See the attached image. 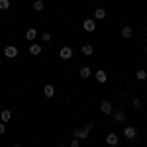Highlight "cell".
<instances>
[{"instance_id":"14","label":"cell","mask_w":147,"mask_h":147,"mask_svg":"<svg viewBox=\"0 0 147 147\" xmlns=\"http://www.w3.org/2000/svg\"><path fill=\"white\" fill-rule=\"evenodd\" d=\"M26 37H28V39H30V41H34L35 37H37V32H35L34 28H30V30H28V32H26Z\"/></svg>"},{"instance_id":"20","label":"cell","mask_w":147,"mask_h":147,"mask_svg":"<svg viewBox=\"0 0 147 147\" xmlns=\"http://www.w3.org/2000/svg\"><path fill=\"white\" fill-rule=\"evenodd\" d=\"M10 8V0H0V10H8Z\"/></svg>"},{"instance_id":"22","label":"cell","mask_w":147,"mask_h":147,"mask_svg":"<svg viewBox=\"0 0 147 147\" xmlns=\"http://www.w3.org/2000/svg\"><path fill=\"white\" fill-rule=\"evenodd\" d=\"M41 39H43L45 43H47V41H51V34H49V32H45V34L41 35Z\"/></svg>"},{"instance_id":"5","label":"cell","mask_w":147,"mask_h":147,"mask_svg":"<svg viewBox=\"0 0 147 147\" xmlns=\"http://www.w3.org/2000/svg\"><path fill=\"white\" fill-rule=\"evenodd\" d=\"M118 141H120L118 134H108V136H106V143H108V145H118Z\"/></svg>"},{"instance_id":"25","label":"cell","mask_w":147,"mask_h":147,"mask_svg":"<svg viewBox=\"0 0 147 147\" xmlns=\"http://www.w3.org/2000/svg\"><path fill=\"white\" fill-rule=\"evenodd\" d=\"M4 134H6V125L0 124V136H4Z\"/></svg>"},{"instance_id":"21","label":"cell","mask_w":147,"mask_h":147,"mask_svg":"<svg viewBox=\"0 0 147 147\" xmlns=\"http://www.w3.org/2000/svg\"><path fill=\"white\" fill-rule=\"evenodd\" d=\"M134 106H136L137 110H141V108H143V100H141V98H134Z\"/></svg>"},{"instance_id":"7","label":"cell","mask_w":147,"mask_h":147,"mask_svg":"<svg viewBox=\"0 0 147 147\" xmlns=\"http://www.w3.org/2000/svg\"><path fill=\"white\" fill-rule=\"evenodd\" d=\"M82 28H84L86 32H94V30H96V24H94V20H84Z\"/></svg>"},{"instance_id":"16","label":"cell","mask_w":147,"mask_h":147,"mask_svg":"<svg viewBox=\"0 0 147 147\" xmlns=\"http://www.w3.org/2000/svg\"><path fill=\"white\" fill-rule=\"evenodd\" d=\"M136 79L137 80H147V71H143V69H141V71H137V73H136Z\"/></svg>"},{"instance_id":"27","label":"cell","mask_w":147,"mask_h":147,"mask_svg":"<svg viewBox=\"0 0 147 147\" xmlns=\"http://www.w3.org/2000/svg\"><path fill=\"white\" fill-rule=\"evenodd\" d=\"M14 147H20V145H14Z\"/></svg>"},{"instance_id":"18","label":"cell","mask_w":147,"mask_h":147,"mask_svg":"<svg viewBox=\"0 0 147 147\" xmlns=\"http://www.w3.org/2000/svg\"><path fill=\"white\" fill-rule=\"evenodd\" d=\"M92 51H94V49H92L90 43H84V45H82V53H84V55H92Z\"/></svg>"},{"instance_id":"28","label":"cell","mask_w":147,"mask_h":147,"mask_svg":"<svg viewBox=\"0 0 147 147\" xmlns=\"http://www.w3.org/2000/svg\"><path fill=\"white\" fill-rule=\"evenodd\" d=\"M92 2H96V0H92Z\"/></svg>"},{"instance_id":"19","label":"cell","mask_w":147,"mask_h":147,"mask_svg":"<svg viewBox=\"0 0 147 147\" xmlns=\"http://www.w3.org/2000/svg\"><path fill=\"white\" fill-rule=\"evenodd\" d=\"M34 10L35 12H41V10H43V2H41V0H35V2H34Z\"/></svg>"},{"instance_id":"1","label":"cell","mask_w":147,"mask_h":147,"mask_svg":"<svg viewBox=\"0 0 147 147\" xmlns=\"http://www.w3.org/2000/svg\"><path fill=\"white\" fill-rule=\"evenodd\" d=\"M73 136L77 137V139H88V131H86L84 127H75Z\"/></svg>"},{"instance_id":"23","label":"cell","mask_w":147,"mask_h":147,"mask_svg":"<svg viewBox=\"0 0 147 147\" xmlns=\"http://www.w3.org/2000/svg\"><path fill=\"white\" fill-rule=\"evenodd\" d=\"M92 127H94V124H92V122H86V124H84V129H86L88 134L92 131Z\"/></svg>"},{"instance_id":"12","label":"cell","mask_w":147,"mask_h":147,"mask_svg":"<svg viewBox=\"0 0 147 147\" xmlns=\"http://www.w3.org/2000/svg\"><path fill=\"white\" fill-rule=\"evenodd\" d=\"M96 80H98V82H106V80H108V75H106L104 71H96Z\"/></svg>"},{"instance_id":"9","label":"cell","mask_w":147,"mask_h":147,"mask_svg":"<svg viewBox=\"0 0 147 147\" xmlns=\"http://www.w3.org/2000/svg\"><path fill=\"white\" fill-rule=\"evenodd\" d=\"M30 53H32V55H39V53H41V45H39V43H32V45H30Z\"/></svg>"},{"instance_id":"24","label":"cell","mask_w":147,"mask_h":147,"mask_svg":"<svg viewBox=\"0 0 147 147\" xmlns=\"http://www.w3.org/2000/svg\"><path fill=\"white\" fill-rule=\"evenodd\" d=\"M69 147H79V139H77V137H75V139H73V141H71V145Z\"/></svg>"},{"instance_id":"11","label":"cell","mask_w":147,"mask_h":147,"mask_svg":"<svg viewBox=\"0 0 147 147\" xmlns=\"http://www.w3.org/2000/svg\"><path fill=\"white\" fill-rule=\"evenodd\" d=\"M94 18H96V20H104V18H106V10H104V8L94 10Z\"/></svg>"},{"instance_id":"8","label":"cell","mask_w":147,"mask_h":147,"mask_svg":"<svg viewBox=\"0 0 147 147\" xmlns=\"http://www.w3.org/2000/svg\"><path fill=\"white\" fill-rule=\"evenodd\" d=\"M134 35V30L129 28V26H125V28H122V37H125V39H129Z\"/></svg>"},{"instance_id":"6","label":"cell","mask_w":147,"mask_h":147,"mask_svg":"<svg viewBox=\"0 0 147 147\" xmlns=\"http://www.w3.org/2000/svg\"><path fill=\"white\" fill-rule=\"evenodd\" d=\"M100 110H102V112H104V114H110V112H112V110H114V106H112V104H110V102H108V100H104V102H102V104H100Z\"/></svg>"},{"instance_id":"2","label":"cell","mask_w":147,"mask_h":147,"mask_svg":"<svg viewBox=\"0 0 147 147\" xmlns=\"http://www.w3.org/2000/svg\"><path fill=\"white\" fill-rule=\"evenodd\" d=\"M136 136H137V129L134 127V125L124 127V137H127V139H136Z\"/></svg>"},{"instance_id":"13","label":"cell","mask_w":147,"mask_h":147,"mask_svg":"<svg viewBox=\"0 0 147 147\" xmlns=\"http://www.w3.org/2000/svg\"><path fill=\"white\" fill-rule=\"evenodd\" d=\"M43 94H45L47 98H51V96L55 94V88H53L51 84H45V88H43Z\"/></svg>"},{"instance_id":"3","label":"cell","mask_w":147,"mask_h":147,"mask_svg":"<svg viewBox=\"0 0 147 147\" xmlns=\"http://www.w3.org/2000/svg\"><path fill=\"white\" fill-rule=\"evenodd\" d=\"M4 55L8 57V59H12V57H16V55H18V47H14V45L4 47Z\"/></svg>"},{"instance_id":"4","label":"cell","mask_w":147,"mask_h":147,"mask_svg":"<svg viewBox=\"0 0 147 147\" xmlns=\"http://www.w3.org/2000/svg\"><path fill=\"white\" fill-rule=\"evenodd\" d=\"M59 57H61V59H71V57H73V49H71V47H61Z\"/></svg>"},{"instance_id":"26","label":"cell","mask_w":147,"mask_h":147,"mask_svg":"<svg viewBox=\"0 0 147 147\" xmlns=\"http://www.w3.org/2000/svg\"><path fill=\"white\" fill-rule=\"evenodd\" d=\"M145 55H147V49H145Z\"/></svg>"},{"instance_id":"10","label":"cell","mask_w":147,"mask_h":147,"mask_svg":"<svg viewBox=\"0 0 147 147\" xmlns=\"http://www.w3.org/2000/svg\"><path fill=\"white\" fill-rule=\"evenodd\" d=\"M124 120H125V114L122 110H116L114 112V122H124Z\"/></svg>"},{"instance_id":"15","label":"cell","mask_w":147,"mask_h":147,"mask_svg":"<svg viewBox=\"0 0 147 147\" xmlns=\"http://www.w3.org/2000/svg\"><path fill=\"white\" fill-rule=\"evenodd\" d=\"M79 75H80V79H88V77H90L92 73H90V69H88V67H82V69H80V73H79Z\"/></svg>"},{"instance_id":"17","label":"cell","mask_w":147,"mask_h":147,"mask_svg":"<svg viewBox=\"0 0 147 147\" xmlns=\"http://www.w3.org/2000/svg\"><path fill=\"white\" fill-rule=\"evenodd\" d=\"M0 118H2V122H8V120L12 118V112H10V110H2Z\"/></svg>"}]
</instances>
